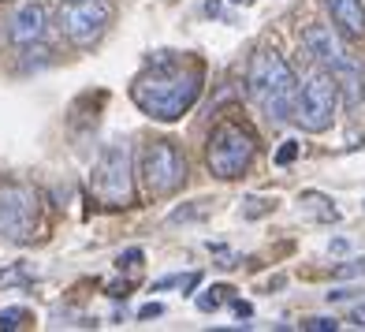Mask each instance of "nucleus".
I'll list each match as a JSON object with an SVG mask.
<instances>
[{"mask_svg": "<svg viewBox=\"0 0 365 332\" xmlns=\"http://www.w3.org/2000/svg\"><path fill=\"white\" fill-rule=\"evenodd\" d=\"M197 94H202V64H182L172 56H160L153 71H145L135 86H130V97L135 105L153 116L160 124H172L187 112Z\"/></svg>", "mask_w": 365, "mask_h": 332, "instance_id": "1", "label": "nucleus"}, {"mask_svg": "<svg viewBox=\"0 0 365 332\" xmlns=\"http://www.w3.org/2000/svg\"><path fill=\"white\" fill-rule=\"evenodd\" d=\"M246 90L261 105V112L269 116L272 124L291 120L294 112V97H298V79L291 71V64L272 53V49H261L254 53L250 68H246Z\"/></svg>", "mask_w": 365, "mask_h": 332, "instance_id": "2", "label": "nucleus"}, {"mask_svg": "<svg viewBox=\"0 0 365 332\" xmlns=\"http://www.w3.org/2000/svg\"><path fill=\"white\" fill-rule=\"evenodd\" d=\"M93 194L105 206H130L135 202V176H130V146L115 139L101 149L93 164Z\"/></svg>", "mask_w": 365, "mask_h": 332, "instance_id": "3", "label": "nucleus"}, {"mask_svg": "<svg viewBox=\"0 0 365 332\" xmlns=\"http://www.w3.org/2000/svg\"><path fill=\"white\" fill-rule=\"evenodd\" d=\"M254 149H257V142L242 124H235V120L220 124L209 139V168H212V176L217 179L242 176L254 161Z\"/></svg>", "mask_w": 365, "mask_h": 332, "instance_id": "4", "label": "nucleus"}, {"mask_svg": "<svg viewBox=\"0 0 365 332\" xmlns=\"http://www.w3.org/2000/svg\"><path fill=\"white\" fill-rule=\"evenodd\" d=\"M336 79H331V71H313L309 82L302 86V94L294 97V120L302 124L306 131H328L331 127V116H336Z\"/></svg>", "mask_w": 365, "mask_h": 332, "instance_id": "5", "label": "nucleus"}, {"mask_svg": "<svg viewBox=\"0 0 365 332\" xmlns=\"http://www.w3.org/2000/svg\"><path fill=\"white\" fill-rule=\"evenodd\" d=\"M187 179V161L172 142H149L142 154V183L149 194H175Z\"/></svg>", "mask_w": 365, "mask_h": 332, "instance_id": "6", "label": "nucleus"}, {"mask_svg": "<svg viewBox=\"0 0 365 332\" xmlns=\"http://www.w3.org/2000/svg\"><path fill=\"white\" fill-rule=\"evenodd\" d=\"M60 30L75 45H93L112 23L108 0H63L60 4Z\"/></svg>", "mask_w": 365, "mask_h": 332, "instance_id": "7", "label": "nucleus"}, {"mask_svg": "<svg viewBox=\"0 0 365 332\" xmlns=\"http://www.w3.org/2000/svg\"><path fill=\"white\" fill-rule=\"evenodd\" d=\"M38 228V198L23 183H4L0 187V236L23 243Z\"/></svg>", "mask_w": 365, "mask_h": 332, "instance_id": "8", "label": "nucleus"}, {"mask_svg": "<svg viewBox=\"0 0 365 332\" xmlns=\"http://www.w3.org/2000/svg\"><path fill=\"white\" fill-rule=\"evenodd\" d=\"M45 23H48V15H45L41 0H23V4L11 11L8 34H11L15 45H34V41L45 34Z\"/></svg>", "mask_w": 365, "mask_h": 332, "instance_id": "9", "label": "nucleus"}, {"mask_svg": "<svg viewBox=\"0 0 365 332\" xmlns=\"http://www.w3.org/2000/svg\"><path fill=\"white\" fill-rule=\"evenodd\" d=\"M331 79H336V94H343L346 109H358L361 97H365V75H361V64L354 56H339L331 64Z\"/></svg>", "mask_w": 365, "mask_h": 332, "instance_id": "10", "label": "nucleus"}, {"mask_svg": "<svg viewBox=\"0 0 365 332\" xmlns=\"http://www.w3.org/2000/svg\"><path fill=\"white\" fill-rule=\"evenodd\" d=\"M302 45H306V53L317 60L321 68H331V64L343 56L339 38L331 34V26H324V23H309V26L302 30Z\"/></svg>", "mask_w": 365, "mask_h": 332, "instance_id": "11", "label": "nucleus"}, {"mask_svg": "<svg viewBox=\"0 0 365 332\" xmlns=\"http://www.w3.org/2000/svg\"><path fill=\"white\" fill-rule=\"evenodd\" d=\"M331 19H336V26L343 30L346 38H361L365 34V8L361 0H324Z\"/></svg>", "mask_w": 365, "mask_h": 332, "instance_id": "12", "label": "nucleus"}, {"mask_svg": "<svg viewBox=\"0 0 365 332\" xmlns=\"http://www.w3.org/2000/svg\"><path fill=\"white\" fill-rule=\"evenodd\" d=\"M227 298H231V288H227V284H217V288H209V295L197 298V306H202V310L209 313V310H220V306L227 303Z\"/></svg>", "mask_w": 365, "mask_h": 332, "instance_id": "13", "label": "nucleus"}, {"mask_svg": "<svg viewBox=\"0 0 365 332\" xmlns=\"http://www.w3.org/2000/svg\"><path fill=\"white\" fill-rule=\"evenodd\" d=\"M331 276H336V280H354V276H365V258L336 265V273H331Z\"/></svg>", "mask_w": 365, "mask_h": 332, "instance_id": "14", "label": "nucleus"}, {"mask_svg": "<svg viewBox=\"0 0 365 332\" xmlns=\"http://www.w3.org/2000/svg\"><path fill=\"white\" fill-rule=\"evenodd\" d=\"M197 280H202L197 273H187V276H168V280H157L153 291H164V288H194Z\"/></svg>", "mask_w": 365, "mask_h": 332, "instance_id": "15", "label": "nucleus"}, {"mask_svg": "<svg viewBox=\"0 0 365 332\" xmlns=\"http://www.w3.org/2000/svg\"><path fill=\"white\" fill-rule=\"evenodd\" d=\"M209 209H212V202H209V198H202V202H197V206L175 209V213H172V221H194V217H202V213H209Z\"/></svg>", "mask_w": 365, "mask_h": 332, "instance_id": "16", "label": "nucleus"}, {"mask_svg": "<svg viewBox=\"0 0 365 332\" xmlns=\"http://www.w3.org/2000/svg\"><path fill=\"white\" fill-rule=\"evenodd\" d=\"M30 318L26 310H0V328H19Z\"/></svg>", "mask_w": 365, "mask_h": 332, "instance_id": "17", "label": "nucleus"}, {"mask_svg": "<svg viewBox=\"0 0 365 332\" xmlns=\"http://www.w3.org/2000/svg\"><path fill=\"white\" fill-rule=\"evenodd\" d=\"M298 149H302L298 142H284V146L276 149V164H279V168H287V164H291V161L298 157Z\"/></svg>", "mask_w": 365, "mask_h": 332, "instance_id": "18", "label": "nucleus"}, {"mask_svg": "<svg viewBox=\"0 0 365 332\" xmlns=\"http://www.w3.org/2000/svg\"><path fill=\"white\" fill-rule=\"evenodd\" d=\"M246 202H250V206L242 209L246 217H261V213H269V209H272V202H269V198H246Z\"/></svg>", "mask_w": 365, "mask_h": 332, "instance_id": "19", "label": "nucleus"}, {"mask_svg": "<svg viewBox=\"0 0 365 332\" xmlns=\"http://www.w3.org/2000/svg\"><path fill=\"white\" fill-rule=\"evenodd\" d=\"M142 251H127V254H120V261H115V265H120V269H135V265H142Z\"/></svg>", "mask_w": 365, "mask_h": 332, "instance_id": "20", "label": "nucleus"}, {"mask_svg": "<svg viewBox=\"0 0 365 332\" xmlns=\"http://www.w3.org/2000/svg\"><path fill=\"white\" fill-rule=\"evenodd\" d=\"M346 321H351L354 328H365V303H361V306H354L351 313H346Z\"/></svg>", "mask_w": 365, "mask_h": 332, "instance_id": "21", "label": "nucleus"}, {"mask_svg": "<svg viewBox=\"0 0 365 332\" xmlns=\"http://www.w3.org/2000/svg\"><path fill=\"white\" fill-rule=\"evenodd\" d=\"M306 328H313V332H328V328H336V321H328V318H313Z\"/></svg>", "mask_w": 365, "mask_h": 332, "instance_id": "22", "label": "nucleus"}, {"mask_svg": "<svg viewBox=\"0 0 365 332\" xmlns=\"http://www.w3.org/2000/svg\"><path fill=\"white\" fill-rule=\"evenodd\" d=\"M157 313H164V306H160V303H149V306H142L138 318H157Z\"/></svg>", "mask_w": 365, "mask_h": 332, "instance_id": "23", "label": "nucleus"}, {"mask_svg": "<svg viewBox=\"0 0 365 332\" xmlns=\"http://www.w3.org/2000/svg\"><path fill=\"white\" fill-rule=\"evenodd\" d=\"M354 291H346V288H339V291H328V303H339V298H351Z\"/></svg>", "mask_w": 365, "mask_h": 332, "instance_id": "24", "label": "nucleus"}, {"mask_svg": "<svg viewBox=\"0 0 365 332\" xmlns=\"http://www.w3.org/2000/svg\"><path fill=\"white\" fill-rule=\"evenodd\" d=\"M235 313H239V318H250L254 306H250V303H235Z\"/></svg>", "mask_w": 365, "mask_h": 332, "instance_id": "25", "label": "nucleus"}, {"mask_svg": "<svg viewBox=\"0 0 365 332\" xmlns=\"http://www.w3.org/2000/svg\"><path fill=\"white\" fill-rule=\"evenodd\" d=\"M239 4H250V0H239Z\"/></svg>", "mask_w": 365, "mask_h": 332, "instance_id": "26", "label": "nucleus"}]
</instances>
